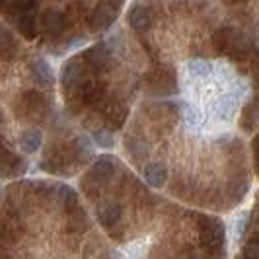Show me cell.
Masks as SVG:
<instances>
[{"instance_id": "cell-3", "label": "cell", "mask_w": 259, "mask_h": 259, "mask_svg": "<svg viewBox=\"0 0 259 259\" xmlns=\"http://www.w3.org/2000/svg\"><path fill=\"white\" fill-rule=\"evenodd\" d=\"M144 176H146V182L150 183V185L160 187L164 183V180H166L168 171H166V166H162V164H150L148 168L144 169Z\"/></svg>"}, {"instance_id": "cell-2", "label": "cell", "mask_w": 259, "mask_h": 259, "mask_svg": "<svg viewBox=\"0 0 259 259\" xmlns=\"http://www.w3.org/2000/svg\"><path fill=\"white\" fill-rule=\"evenodd\" d=\"M129 24L135 31H146L152 26V12L144 4H135L129 12Z\"/></svg>"}, {"instance_id": "cell-1", "label": "cell", "mask_w": 259, "mask_h": 259, "mask_svg": "<svg viewBox=\"0 0 259 259\" xmlns=\"http://www.w3.org/2000/svg\"><path fill=\"white\" fill-rule=\"evenodd\" d=\"M214 45L217 49L232 59H246L249 55H253L255 47L251 43V39L244 35L242 31L234 29V27H222L214 33Z\"/></svg>"}, {"instance_id": "cell-4", "label": "cell", "mask_w": 259, "mask_h": 259, "mask_svg": "<svg viewBox=\"0 0 259 259\" xmlns=\"http://www.w3.org/2000/svg\"><path fill=\"white\" fill-rule=\"evenodd\" d=\"M189 72L195 74V76H208L210 65L205 63V61H193V63H189Z\"/></svg>"}, {"instance_id": "cell-5", "label": "cell", "mask_w": 259, "mask_h": 259, "mask_svg": "<svg viewBox=\"0 0 259 259\" xmlns=\"http://www.w3.org/2000/svg\"><path fill=\"white\" fill-rule=\"evenodd\" d=\"M246 221H247V212H242V219H238V222H236V234H244V230H246Z\"/></svg>"}]
</instances>
